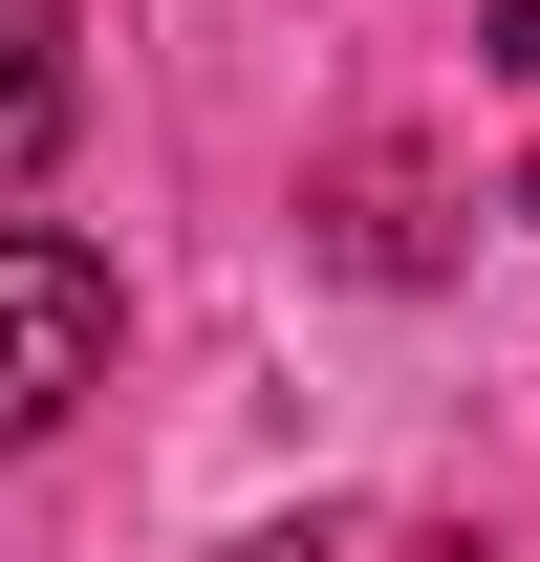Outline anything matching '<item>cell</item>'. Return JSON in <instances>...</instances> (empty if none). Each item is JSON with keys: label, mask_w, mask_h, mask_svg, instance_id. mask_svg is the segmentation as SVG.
I'll return each mask as SVG.
<instances>
[{"label": "cell", "mask_w": 540, "mask_h": 562, "mask_svg": "<svg viewBox=\"0 0 540 562\" xmlns=\"http://www.w3.org/2000/svg\"><path fill=\"white\" fill-rule=\"evenodd\" d=\"M238 562H390V541H368V519H260Z\"/></svg>", "instance_id": "3"}, {"label": "cell", "mask_w": 540, "mask_h": 562, "mask_svg": "<svg viewBox=\"0 0 540 562\" xmlns=\"http://www.w3.org/2000/svg\"><path fill=\"white\" fill-rule=\"evenodd\" d=\"M475 44H497V66H519V87H540V0H497V22H475Z\"/></svg>", "instance_id": "4"}, {"label": "cell", "mask_w": 540, "mask_h": 562, "mask_svg": "<svg viewBox=\"0 0 540 562\" xmlns=\"http://www.w3.org/2000/svg\"><path fill=\"white\" fill-rule=\"evenodd\" d=\"M519 216H540V151H519Z\"/></svg>", "instance_id": "5"}, {"label": "cell", "mask_w": 540, "mask_h": 562, "mask_svg": "<svg viewBox=\"0 0 540 562\" xmlns=\"http://www.w3.org/2000/svg\"><path fill=\"white\" fill-rule=\"evenodd\" d=\"M66 109H87L66 0H0V173H44V151H66Z\"/></svg>", "instance_id": "2"}, {"label": "cell", "mask_w": 540, "mask_h": 562, "mask_svg": "<svg viewBox=\"0 0 540 562\" xmlns=\"http://www.w3.org/2000/svg\"><path fill=\"white\" fill-rule=\"evenodd\" d=\"M109 347H131V281H109V238H66V216H0V454H44V432L109 390Z\"/></svg>", "instance_id": "1"}]
</instances>
